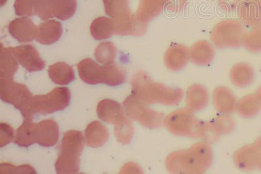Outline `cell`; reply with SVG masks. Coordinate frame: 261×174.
<instances>
[{
    "instance_id": "603a6c76",
    "label": "cell",
    "mask_w": 261,
    "mask_h": 174,
    "mask_svg": "<svg viewBox=\"0 0 261 174\" xmlns=\"http://www.w3.org/2000/svg\"><path fill=\"white\" fill-rule=\"evenodd\" d=\"M49 77L58 85H67L74 80L73 68L65 62H58L49 66Z\"/></svg>"
},
{
    "instance_id": "7c38bea8",
    "label": "cell",
    "mask_w": 261,
    "mask_h": 174,
    "mask_svg": "<svg viewBox=\"0 0 261 174\" xmlns=\"http://www.w3.org/2000/svg\"><path fill=\"white\" fill-rule=\"evenodd\" d=\"M37 27L30 18H16L8 25L11 36L21 43H30L36 38Z\"/></svg>"
},
{
    "instance_id": "7bdbcfd3",
    "label": "cell",
    "mask_w": 261,
    "mask_h": 174,
    "mask_svg": "<svg viewBox=\"0 0 261 174\" xmlns=\"http://www.w3.org/2000/svg\"><path fill=\"white\" fill-rule=\"evenodd\" d=\"M7 2H8V0H1V6L3 7L5 6L7 3Z\"/></svg>"
},
{
    "instance_id": "277c9868",
    "label": "cell",
    "mask_w": 261,
    "mask_h": 174,
    "mask_svg": "<svg viewBox=\"0 0 261 174\" xmlns=\"http://www.w3.org/2000/svg\"><path fill=\"white\" fill-rule=\"evenodd\" d=\"M85 138L78 131L66 132L60 145V154L55 163L58 174L77 173L80 169V157L85 148Z\"/></svg>"
},
{
    "instance_id": "60d3db41",
    "label": "cell",
    "mask_w": 261,
    "mask_h": 174,
    "mask_svg": "<svg viewBox=\"0 0 261 174\" xmlns=\"http://www.w3.org/2000/svg\"><path fill=\"white\" fill-rule=\"evenodd\" d=\"M241 0H219L220 6L226 12H230L236 9L239 6Z\"/></svg>"
},
{
    "instance_id": "4fadbf2b",
    "label": "cell",
    "mask_w": 261,
    "mask_h": 174,
    "mask_svg": "<svg viewBox=\"0 0 261 174\" xmlns=\"http://www.w3.org/2000/svg\"><path fill=\"white\" fill-rule=\"evenodd\" d=\"M79 76L88 84L103 83L104 66H99L94 60L87 58L82 60L77 66Z\"/></svg>"
},
{
    "instance_id": "4dcf8cb0",
    "label": "cell",
    "mask_w": 261,
    "mask_h": 174,
    "mask_svg": "<svg viewBox=\"0 0 261 174\" xmlns=\"http://www.w3.org/2000/svg\"><path fill=\"white\" fill-rule=\"evenodd\" d=\"M55 16L63 21L69 19L76 12V0H53Z\"/></svg>"
},
{
    "instance_id": "4316f807",
    "label": "cell",
    "mask_w": 261,
    "mask_h": 174,
    "mask_svg": "<svg viewBox=\"0 0 261 174\" xmlns=\"http://www.w3.org/2000/svg\"><path fill=\"white\" fill-rule=\"evenodd\" d=\"M237 110L242 118H252L261 110V101L257 95L249 94L240 100L237 104Z\"/></svg>"
},
{
    "instance_id": "30bf717a",
    "label": "cell",
    "mask_w": 261,
    "mask_h": 174,
    "mask_svg": "<svg viewBox=\"0 0 261 174\" xmlns=\"http://www.w3.org/2000/svg\"><path fill=\"white\" fill-rule=\"evenodd\" d=\"M14 56L28 71L37 72L43 70L45 62L34 46L27 45L10 47Z\"/></svg>"
},
{
    "instance_id": "5bb4252c",
    "label": "cell",
    "mask_w": 261,
    "mask_h": 174,
    "mask_svg": "<svg viewBox=\"0 0 261 174\" xmlns=\"http://www.w3.org/2000/svg\"><path fill=\"white\" fill-rule=\"evenodd\" d=\"M62 32L61 23L55 20H46L37 27L36 39L42 45H52L61 38Z\"/></svg>"
},
{
    "instance_id": "f35d334b",
    "label": "cell",
    "mask_w": 261,
    "mask_h": 174,
    "mask_svg": "<svg viewBox=\"0 0 261 174\" xmlns=\"http://www.w3.org/2000/svg\"><path fill=\"white\" fill-rule=\"evenodd\" d=\"M0 129H1V134H0L1 144H0V147L3 148L13 140L14 137H15V131L10 125L4 124V123H1Z\"/></svg>"
},
{
    "instance_id": "f546056e",
    "label": "cell",
    "mask_w": 261,
    "mask_h": 174,
    "mask_svg": "<svg viewBox=\"0 0 261 174\" xmlns=\"http://www.w3.org/2000/svg\"><path fill=\"white\" fill-rule=\"evenodd\" d=\"M34 125L33 120L24 119L23 124L16 130L14 143L22 148H28L36 143L33 137Z\"/></svg>"
},
{
    "instance_id": "2e32d148",
    "label": "cell",
    "mask_w": 261,
    "mask_h": 174,
    "mask_svg": "<svg viewBox=\"0 0 261 174\" xmlns=\"http://www.w3.org/2000/svg\"><path fill=\"white\" fill-rule=\"evenodd\" d=\"M190 58V50L187 47L181 45H175L167 50L165 54L164 62L168 69L178 71L186 67Z\"/></svg>"
},
{
    "instance_id": "484cf974",
    "label": "cell",
    "mask_w": 261,
    "mask_h": 174,
    "mask_svg": "<svg viewBox=\"0 0 261 174\" xmlns=\"http://www.w3.org/2000/svg\"><path fill=\"white\" fill-rule=\"evenodd\" d=\"M18 62L14 56L10 47L1 46L0 52V73L1 79H13V76L18 71Z\"/></svg>"
},
{
    "instance_id": "cb8c5ba5",
    "label": "cell",
    "mask_w": 261,
    "mask_h": 174,
    "mask_svg": "<svg viewBox=\"0 0 261 174\" xmlns=\"http://www.w3.org/2000/svg\"><path fill=\"white\" fill-rule=\"evenodd\" d=\"M165 4V0H141L136 16L137 19L147 24L162 12Z\"/></svg>"
},
{
    "instance_id": "9a60e30c",
    "label": "cell",
    "mask_w": 261,
    "mask_h": 174,
    "mask_svg": "<svg viewBox=\"0 0 261 174\" xmlns=\"http://www.w3.org/2000/svg\"><path fill=\"white\" fill-rule=\"evenodd\" d=\"M97 113L100 120L111 124L115 125L125 117L121 104L111 99L100 101L97 105Z\"/></svg>"
},
{
    "instance_id": "d6986e66",
    "label": "cell",
    "mask_w": 261,
    "mask_h": 174,
    "mask_svg": "<svg viewBox=\"0 0 261 174\" xmlns=\"http://www.w3.org/2000/svg\"><path fill=\"white\" fill-rule=\"evenodd\" d=\"M208 92L203 85L196 83L188 88L186 104L190 110L193 111L203 110L208 105Z\"/></svg>"
},
{
    "instance_id": "e575fe53",
    "label": "cell",
    "mask_w": 261,
    "mask_h": 174,
    "mask_svg": "<svg viewBox=\"0 0 261 174\" xmlns=\"http://www.w3.org/2000/svg\"><path fill=\"white\" fill-rule=\"evenodd\" d=\"M34 15L43 20L55 17L53 0H34Z\"/></svg>"
},
{
    "instance_id": "83f0119b",
    "label": "cell",
    "mask_w": 261,
    "mask_h": 174,
    "mask_svg": "<svg viewBox=\"0 0 261 174\" xmlns=\"http://www.w3.org/2000/svg\"><path fill=\"white\" fill-rule=\"evenodd\" d=\"M234 161L242 170L249 171L257 168L253 144L244 146L237 151L234 155Z\"/></svg>"
},
{
    "instance_id": "6da1fadb",
    "label": "cell",
    "mask_w": 261,
    "mask_h": 174,
    "mask_svg": "<svg viewBox=\"0 0 261 174\" xmlns=\"http://www.w3.org/2000/svg\"><path fill=\"white\" fill-rule=\"evenodd\" d=\"M213 153L206 141H200L190 149L178 151L168 156L166 166L172 173H201L211 167Z\"/></svg>"
},
{
    "instance_id": "8d00e7d4",
    "label": "cell",
    "mask_w": 261,
    "mask_h": 174,
    "mask_svg": "<svg viewBox=\"0 0 261 174\" xmlns=\"http://www.w3.org/2000/svg\"><path fill=\"white\" fill-rule=\"evenodd\" d=\"M215 124L217 129L221 134H229L234 131L235 122L234 120L227 114H223L216 118Z\"/></svg>"
},
{
    "instance_id": "ffe728a7",
    "label": "cell",
    "mask_w": 261,
    "mask_h": 174,
    "mask_svg": "<svg viewBox=\"0 0 261 174\" xmlns=\"http://www.w3.org/2000/svg\"><path fill=\"white\" fill-rule=\"evenodd\" d=\"M191 60L194 64L200 66L211 64L215 57V50L213 46L207 41H200L193 45L190 50Z\"/></svg>"
},
{
    "instance_id": "836d02e7",
    "label": "cell",
    "mask_w": 261,
    "mask_h": 174,
    "mask_svg": "<svg viewBox=\"0 0 261 174\" xmlns=\"http://www.w3.org/2000/svg\"><path fill=\"white\" fill-rule=\"evenodd\" d=\"M134 134V127L126 117L123 118L114 126V134L116 139L123 145L129 144L132 140Z\"/></svg>"
},
{
    "instance_id": "ee69618b",
    "label": "cell",
    "mask_w": 261,
    "mask_h": 174,
    "mask_svg": "<svg viewBox=\"0 0 261 174\" xmlns=\"http://www.w3.org/2000/svg\"><path fill=\"white\" fill-rule=\"evenodd\" d=\"M242 1H259V2H261V0H242Z\"/></svg>"
},
{
    "instance_id": "8fae6325",
    "label": "cell",
    "mask_w": 261,
    "mask_h": 174,
    "mask_svg": "<svg viewBox=\"0 0 261 174\" xmlns=\"http://www.w3.org/2000/svg\"><path fill=\"white\" fill-rule=\"evenodd\" d=\"M59 126L55 120H45L34 124L33 137L35 143L43 147H53L59 140Z\"/></svg>"
},
{
    "instance_id": "d4e9b609",
    "label": "cell",
    "mask_w": 261,
    "mask_h": 174,
    "mask_svg": "<svg viewBox=\"0 0 261 174\" xmlns=\"http://www.w3.org/2000/svg\"><path fill=\"white\" fill-rule=\"evenodd\" d=\"M90 33L97 41L111 38L115 34L113 20L105 17L95 18L90 25Z\"/></svg>"
},
{
    "instance_id": "1f68e13d",
    "label": "cell",
    "mask_w": 261,
    "mask_h": 174,
    "mask_svg": "<svg viewBox=\"0 0 261 174\" xmlns=\"http://www.w3.org/2000/svg\"><path fill=\"white\" fill-rule=\"evenodd\" d=\"M117 55V48L111 42H104L99 44L95 50V57L100 64H113Z\"/></svg>"
},
{
    "instance_id": "e0dca14e",
    "label": "cell",
    "mask_w": 261,
    "mask_h": 174,
    "mask_svg": "<svg viewBox=\"0 0 261 174\" xmlns=\"http://www.w3.org/2000/svg\"><path fill=\"white\" fill-rule=\"evenodd\" d=\"M213 101L216 110L223 114L229 115L237 110L236 97L228 88H216L214 93Z\"/></svg>"
},
{
    "instance_id": "8992f818",
    "label": "cell",
    "mask_w": 261,
    "mask_h": 174,
    "mask_svg": "<svg viewBox=\"0 0 261 174\" xmlns=\"http://www.w3.org/2000/svg\"><path fill=\"white\" fill-rule=\"evenodd\" d=\"M1 99L20 110L24 119L33 120L32 105L34 96L29 88L13 79H1Z\"/></svg>"
},
{
    "instance_id": "7a4b0ae2",
    "label": "cell",
    "mask_w": 261,
    "mask_h": 174,
    "mask_svg": "<svg viewBox=\"0 0 261 174\" xmlns=\"http://www.w3.org/2000/svg\"><path fill=\"white\" fill-rule=\"evenodd\" d=\"M132 88L133 94L148 104L177 105L184 97V90L181 88H169L163 83L155 82L144 71L135 74L132 80Z\"/></svg>"
},
{
    "instance_id": "ac0fdd59",
    "label": "cell",
    "mask_w": 261,
    "mask_h": 174,
    "mask_svg": "<svg viewBox=\"0 0 261 174\" xmlns=\"http://www.w3.org/2000/svg\"><path fill=\"white\" fill-rule=\"evenodd\" d=\"M108 129L101 122L95 121L88 125L85 130L86 144L88 147L97 148L104 146L108 141Z\"/></svg>"
},
{
    "instance_id": "9c48e42d",
    "label": "cell",
    "mask_w": 261,
    "mask_h": 174,
    "mask_svg": "<svg viewBox=\"0 0 261 174\" xmlns=\"http://www.w3.org/2000/svg\"><path fill=\"white\" fill-rule=\"evenodd\" d=\"M244 27L239 21L227 20L219 23L211 34V39L220 49L239 48L243 45Z\"/></svg>"
},
{
    "instance_id": "ab89813d",
    "label": "cell",
    "mask_w": 261,
    "mask_h": 174,
    "mask_svg": "<svg viewBox=\"0 0 261 174\" xmlns=\"http://www.w3.org/2000/svg\"><path fill=\"white\" fill-rule=\"evenodd\" d=\"M188 0H165V6L167 10L171 13H178L182 11Z\"/></svg>"
},
{
    "instance_id": "3957f363",
    "label": "cell",
    "mask_w": 261,
    "mask_h": 174,
    "mask_svg": "<svg viewBox=\"0 0 261 174\" xmlns=\"http://www.w3.org/2000/svg\"><path fill=\"white\" fill-rule=\"evenodd\" d=\"M105 10L114 21L115 34L140 36L146 32V24L133 15L129 0H103Z\"/></svg>"
},
{
    "instance_id": "d590c367",
    "label": "cell",
    "mask_w": 261,
    "mask_h": 174,
    "mask_svg": "<svg viewBox=\"0 0 261 174\" xmlns=\"http://www.w3.org/2000/svg\"><path fill=\"white\" fill-rule=\"evenodd\" d=\"M34 0H16L14 4L16 15L20 17L34 16Z\"/></svg>"
},
{
    "instance_id": "7402d4cb",
    "label": "cell",
    "mask_w": 261,
    "mask_h": 174,
    "mask_svg": "<svg viewBox=\"0 0 261 174\" xmlns=\"http://www.w3.org/2000/svg\"><path fill=\"white\" fill-rule=\"evenodd\" d=\"M239 14L245 24L250 27L257 25L261 22V2L242 1Z\"/></svg>"
},
{
    "instance_id": "74e56055",
    "label": "cell",
    "mask_w": 261,
    "mask_h": 174,
    "mask_svg": "<svg viewBox=\"0 0 261 174\" xmlns=\"http://www.w3.org/2000/svg\"><path fill=\"white\" fill-rule=\"evenodd\" d=\"M1 173H36V171L32 166L24 165L15 166L9 163H2L0 166Z\"/></svg>"
},
{
    "instance_id": "5b68a950",
    "label": "cell",
    "mask_w": 261,
    "mask_h": 174,
    "mask_svg": "<svg viewBox=\"0 0 261 174\" xmlns=\"http://www.w3.org/2000/svg\"><path fill=\"white\" fill-rule=\"evenodd\" d=\"M165 125L174 135L204 140L208 130V123L198 120L193 111L188 108L178 109L170 113L165 120Z\"/></svg>"
},
{
    "instance_id": "44dd1931",
    "label": "cell",
    "mask_w": 261,
    "mask_h": 174,
    "mask_svg": "<svg viewBox=\"0 0 261 174\" xmlns=\"http://www.w3.org/2000/svg\"><path fill=\"white\" fill-rule=\"evenodd\" d=\"M230 76L235 86L246 88L253 83L255 73L250 65L246 63H239L232 67Z\"/></svg>"
},
{
    "instance_id": "b9f144b4",
    "label": "cell",
    "mask_w": 261,
    "mask_h": 174,
    "mask_svg": "<svg viewBox=\"0 0 261 174\" xmlns=\"http://www.w3.org/2000/svg\"><path fill=\"white\" fill-rule=\"evenodd\" d=\"M257 168L261 171V136L253 143Z\"/></svg>"
},
{
    "instance_id": "52a82bcc",
    "label": "cell",
    "mask_w": 261,
    "mask_h": 174,
    "mask_svg": "<svg viewBox=\"0 0 261 174\" xmlns=\"http://www.w3.org/2000/svg\"><path fill=\"white\" fill-rule=\"evenodd\" d=\"M125 113L128 118L139 123L148 129H159L165 125L166 118L163 113L148 108L145 103L134 94L123 102Z\"/></svg>"
},
{
    "instance_id": "f1b7e54d",
    "label": "cell",
    "mask_w": 261,
    "mask_h": 174,
    "mask_svg": "<svg viewBox=\"0 0 261 174\" xmlns=\"http://www.w3.org/2000/svg\"><path fill=\"white\" fill-rule=\"evenodd\" d=\"M126 79L124 69L118 64H108L104 66L103 83L110 86L122 84Z\"/></svg>"
},
{
    "instance_id": "d6a6232c",
    "label": "cell",
    "mask_w": 261,
    "mask_h": 174,
    "mask_svg": "<svg viewBox=\"0 0 261 174\" xmlns=\"http://www.w3.org/2000/svg\"><path fill=\"white\" fill-rule=\"evenodd\" d=\"M243 45L252 53L261 52V22L245 33Z\"/></svg>"
},
{
    "instance_id": "ba28073f",
    "label": "cell",
    "mask_w": 261,
    "mask_h": 174,
    "mask_svg": "<svg viewBox=\"0 0 261 174\" xmlns=\"http://www.w3.org/2000/svg\"><path fill=\"white\" fill-rule=\"evenodd\" d=\"M71 97V92L65 87L55 88L47 94L35 96L32 105V114L46 115L64 110L69 106Z\"/></svg>"
}]
</instances>
